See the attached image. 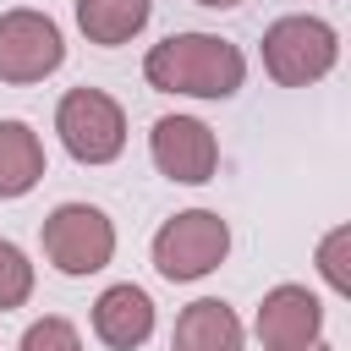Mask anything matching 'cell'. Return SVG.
I'll return each instance as SVG.
<instances>
[{
  "label": "cell",
  "mask_w": 351,
  "mask_h": 351,
  "mask_svg": "<svg viewBox=\"0 0 351 351\" xmlns=\"http://www.w3.org/2000/svg\"><path fill=\"white\" fill-rule=\"evenodd\" d=\"M197 5H208V11H230V5H241V0H197Z\"/></svg>",
  "instance_id": "16"
},
{
  "label": "cell",
  "mask_w": 351,
  "mask_h": 351,
  "mask_svg": "<svg viewBox=\"0 0 351 351\" xmlns=\"http://www.w3.org/2000/svg\"><path fill=\"white\" fill-rule=\"evenodd\" d=\"M66 60L60 27L44 11H5L0 16V82H44L55 66Z\"/></svg>",
  "instance_id": "6"
},
{
  "label": "cell",
  "mask_w": 351,
  "mask_h": 351,
  "mask_svg": "<svg viewBox=\"0 0 351 351\" xmlns=\"http://www.w3.org/2000/svg\"><path fill=\"white\" fill-rule=\"evenodd\" d=\"M16 351H82V340H77V329L66 318H33L22 329V346Z\"/></svg>",
  "instance_id": "14"
},
{
  "label": "cell",
  "mask_w": 351,
  "mask_h": 351,
  "mask_svg": "<svg viewBox=\"0 0 351 351\" xmlns=\"http://www.w3.org/2000/svg\"><path fill=\"white\" fill-rule=\"evenodd\" d=\"M324 329V307L307 285H274L263 302H258V340L263 351H296V346H313Z\"/></svg>",
  "instance_id": "8"
},
{
  "label": "cell",
  "mask_w": 351,
  "mask_h": 351,
  "mask_svg": "<svg viewBox=\"0 0 351 351\" xmlns=\"http://www.w3.org/2000/svg\"><path fill=\"white\" fill-rule=\"evenodd\" d=\"M148 148H154V165L159 176L181 181V186H203L219 165V143L203 121L192 115H159L154 132H148Z\"/></svg>",
  "instance_id": "7"
},
{
  "label": "cell",
  "mask_w": 351,
  "mask_h": 351,
  "mask_svg": "<svg viewBox=\"0 0 351 351\" xmlns=\"http://www.w3.org/2000/svg\"><path fill=\"white\" fill-rule=\"evenodd\" d=\"M44 181V143L27 121H0V197H27Z\"/></svg>",
  "instance_id": "11"
},
{
  "label": "cell",
  "mask_w": 351,
  "mask_h": 351,
  "mask_svg": "<svg viewBox=\"0 0 351 351\" xmlns=\"http://www.w3.org/2000/svg\"><path fill=\"white\" fill-rule=\"evenodd\" d=\"M148 88L159 93H186V99H230L247 77V60L230 38L219 33H170L165 44L148 49L143 60Z\"/></svg>",
  "instance_id": "1"
},
{
  "label": "cell",
  "mask_w": 351,
  "mask_h": 351,
  "mask_svg": "<svg viewBox=\"0 0 351 351\" xmlns=\"http://www.w3.org/2000/svg\"><path fill=\"white\" fill-rule=\"evenodd\" d=\"M27 296H33V263L22 258V247L0 241V313L22 307Z\"/></svg>",
  "instance_id": "13"
},
{
  "label": "cell",
  "mask_w": 351,
  "mask_h": 351,
  "mask_svg": "<svg viewBox=\"0 0 351 351\" xmlns=\"http://www.w3.org/2000/svg\"><path fill=\"white\" fill-rule=\"evenodd\" d=\"M44 258L60 269V274H99L110 258H115V225L104 219V208L93 203H60L49 219H44Z\"/></svg>",
  "instance_id": "5"
},
{
  "label": "cell",
  "mask_w": 351,
  "mask_h": 351,
  "mask_svg": "<svg viewBox=\"0 0 351 351\" xmlns=\"http://www.w3.org/2000/svg\"><path fill=\"white\" fill-rule=\"evenodd\" d=\"M148 11H154L148 0H77V27L88 33V44L115 49V44H126L132 33H143Z\"/></svg>",
  "instance_id": "12"
},
{
  "label": "cell",
  "mask_w": 351,
  "mask_h": 351,
  "mask_svg": "<svg viewBox=\"0 0 351 351\" xmlns=\"http://www.w3.org/2000/svg\"><path fill=\"white\" fill-rule=\"evenodd\" d=\"M170 351H241V318L225 302L203 296V302L181 307L176 335H170Z\"/></svg>",
  "instance_id": "10"
},
{
  "label": "cell",
  "mask_w": 351,
  "mask_h": 351,
  "mask_svg": "<svg viewBox=\"0 0 351 351\" xmlns=\"http://www.w3.org/2000/svg\"><path fill=\"white\" fill-rule=\"evenodd\" d=\"M346 247H351V230L340 225V230H329V241L318 247V269H324V280L335 285V291H351V274H346Z\"/></svg>",
  "instance_id": "15"
},
{
  "label": "cell",
  "mask_w": 351,
  "mask_h": 351,
  "mask_svg": "<svg viewBox=\"0 0 351 351\" xmlns=\"http://www.w3.org/2000/svg\"><path fill=\"white\" fill-rule=\"evenodd\" d=\"M93 335L110 351H137L154 335V302H148V291L143 285H110L93 302Z\"/></svg>",
  "instance_id": "9"
},
{
  "label": "cell",
  "mask_w": 351,
  "mask_h": 351,
  "mask_svg": "<svg viewBox=\"0 0 351 351\" xmlns=\"http://www.w3.org/2000/svg\"><path fill=\"white\" fill-rule=\"evenodd\" d=\"M296 351H329V346H318V340H313V346H296Z\"/></svg>",
  "instance_id": "17"
},
{
  "label": "cell",
  "mask_w": 351,
  "mask_h": 351,
  "mask_svg": "<svg viewBox=\"0 0 351 351\" xmlns=\"http://www.w3.org/2000/svg\"><path fill=\"white\" fill-rule=\"evenodd\" d=\"M225 252H230V225L219 214H208V208H186V214L165 219L159 236H154V269L170 285L214 274L225 263Z\"/></svg>",
  "instance_id": "2"
},
{
  "label": "cell",
  "mask_w": 351,
  "mask_h": 351,
  "mask_svg": "<svg viewBox=\"0 0 351 351\" xmlns=\"http://www.w3.org/2000/svg\"><path fill=\"white\" fill-rule=\"evenodd\" d=\"M335 60H340V38L318 16H280L263 33V66L280 88H307V82L329 77Z\"/></svg>",
  "instance_id": "3"
},
{
  "label": "cell",
  "mask_w": 351,
  "mask_h": 351,
  "mask_svg": "<svg viewBox=\"0 0 351 351\" xmlns=\"http://www.w3.org/2000/svg\"><path fill=\"white\" fill-rule=\"evenodd\" d=\"M55 132L77 165H110L126 148V115L104 88H71L55 110Z\"/></svg>",
  "instance_id": "4"
}]
</instances>
